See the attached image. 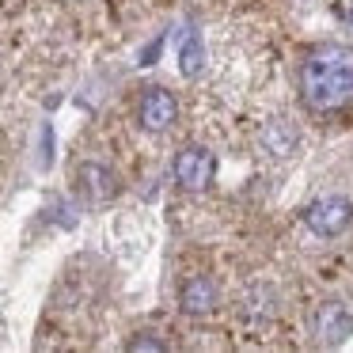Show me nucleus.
<instances>
[{"mask_svg":"<svg viewBox=\"0 0 353 353\" xmlns=\"http://www.w3.org/2000/svg\"><path fill=\"white\" fill-rule=\"evenodd\" d=\"M254 133H259V148L270 160H292L300 148L296 122H289V118H266V122L254 125Z\"/></svg>","mask_w":353,"mask_h":353,"instance_id":"obj_8","label":"nucleus"},{"mask_svg":"<svg viewBox=\"0 0 353 353\" xmlns=\"http://www.w3.org/2000/svg\"><path fill=\"white\" fill-rule=\"evenodd\" d=\"M110 315H114V292H110V274L99 259L69 262L57 281L54 296L46 304L39 327V345L50 350H88L103 338Z\"/></svg>","mask_w":353,"mask_h":353,"instance_id":"obj_1","label":"nucleus"},{"mask_svg":"<svg viewBox=\"0 0 353 353\" xmlns=\"http://www.w3.org/2000/svg\"><path fill=\"white\" fill-rule=\"evenodd\" d=\"M179 69H183L186 80H198L205 72V39L201 34H190L183 42V54H179Z\"/></svg>","mask_w":353,"mask_h":353,"instance_id":"obj_10","label":"nucleus"},{"mask_svg":"<svg viewBox=\"0 0 353 353\" xmlns=\"http://www.w3.org/2000/svg\"><path fill=\"white\" fill-rule=\"evenodd\" d=\"M133 118H137V125L145 133H152V137L171 133L175 122H179V99L168 92V88L152 84V88H145V92L137 95V110H133Z\"/></svg>","mask_w":353,"mask_h":353,"instance_id":"obj_6","label":"nucleus"},{"mask_svg":"<svg viewBox=\"0 0 353 353\" xmlns=\"http://www.w3.org/2000/svg\"><path fill=\"white\" fill-rule=\"evenodd\" d=\"M228 289H232V277L224 281L216 274L209 247L190 251V259H183L175 266V307L190 323H213L228 307Z\"/></svg>","mask_w":353,"mask_h":353,"instance_id":"obj_4","label":"nucleus"},{"mask_svg":"<svg viewBox=\"0 0 353 353\" xmlns=\"http://www.w3.org/2000/svg\"><path fill=\"white\" fill-rule=\"evenodd\" d=\"M307 330L315 334V345L334 350L345 342V334L353 330V307L345 300H315L307 307Z\"/></svg>","mask_w":353,"mask_h":353,"instance_id":"obj_5","label":"nucleus"},{"mask_svg":"<svg viewBox=\"0 0 353 353\" xmlns=\"http://www.w3.org/2000/svg\"><path fill=\"white\" fill-rule=\"evenodd\" d=\"M8 110H4V103H0V171H4V160L12 156V133H8Z\"/></svg>","mask_w":353,"mask_h":353,"instance_id":"obj_11","label":"nucleus"},{"mask_svg":"<svg viewBox=\"0 0 353 353\" xmlns=\"http://www.w3.org/2000/svg\"><path fill=\"white\" fill-rule=\"evenodd\" d=\"M168 0H107L110 16L118 23H137V19H148L152 12H160Z\"/></svg>","mask_w":353,"mask_h":353,"instance_id":"obj_9","label":"nucleus"},{"mask_svg":"<svg viewBox=\"0 0 353 353\" xmlns=\"http://www.w3.org/2000/svg\"><path fill=\"white\" fill-rule=\"evenodd\" d=\"M300 99L315 114L353 110V46H319L300 65Z\"/></svg>","mask_w":353,"mask_h":353,"instance_id":"obj_2","label":"nucleus"},{"mask_svg":"<svg viewBox=\"0 0 353 353\" xmlns=\"http://www.w3.org/2000/svg\"><path fill=\"white\" fill-rule=\"evenodd\" d=\"M350 23H353V12H350Z\"/></svg>","mask_w":353,"mask_h":353,"instance_id":"obj_12","label":"nucleus"},{"mask_svg":"<svg viewBox=\"0 0 353 353\" xmlns=\"http://www.w3.org/2000/svg\"><path fill=\"white\" fill-rule=\"evenodd\" d=\"M300 228L312 239V247L323 251V262H315L319 274H342L353 262V198L350 194H319L300 213Z\"/></svg>","mask_w":353,"mask_h":353,"instance_id":"obj_3","label":"nucleus"},{"mask_svg":"<svg viewBox=\"0 0 353 353\" xmlns=\"http://www.w3.org/2000/svg\"><path fill=\"white\" fill-rule=\"evenodd\" d=\"M171 171H175V183L183 186V190L205 194L209 183H213V175H216V156L209 152V145H186L175 152Z\"/></svg>","mask_w":353,"mask_h":353,"instance_id":"obj_7","label":"nucleus"}]
</instances>
